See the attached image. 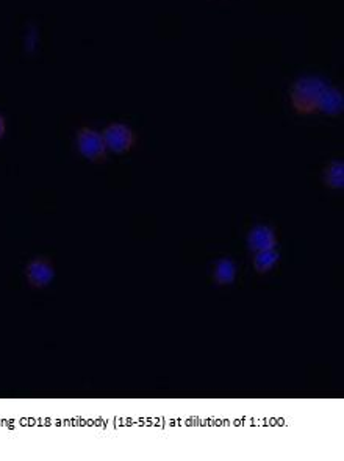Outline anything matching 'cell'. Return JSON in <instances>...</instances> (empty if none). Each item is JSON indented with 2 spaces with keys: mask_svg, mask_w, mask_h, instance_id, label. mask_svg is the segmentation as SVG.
Segmentation results:
<instances>
[{
  "mask_svg": "<svg viewBox=\"0 0 344 461\" xmlns=\"http://www.w3.org/2000/svg\"><path fill=\"white\" fill-rule=\"evenodd\" d=\"M294 99L296 102H300V106L305 105H319L324 111L335 113L340 110L341 97L340 94L334 89H329L327 86L315 79H304L299 82L298 88H296Z\"/></svg>",
  "mask_w": 344,
  "mask_h": 461,
  "instance_id": "obj_1",
  "label": "cell"
},
{
  "mask_svg": "<svg viewBox=\"0 0 344 461\" xmlns=\"http://www.w3.org/2000/svg\"><path fill=\"white\" fill-rule=\"evenodd\" d=\"M102 136H104L105 147L118 153L129 151L132 142H134V135H132L130 129L124 124L110 125Z\"/></svg>",
  "mask_w": 344,
  "mask_h": 461,
  "instance_id": "obj_2",
  "label": "cell"
},
{
  "mask_svg": "<svg viewBox=\"0 0 344 461\" xmlns=\"http://www.w3.org/2000/svg\"><path fill=\"white\" fill-rule=\"evenodd\" d=\"M77 144H78V149H80V152L89 160H98L105 155L107 147L104 142V136L94 130H88V129L82 130L80 133H78Z\"/></svg>",
  "mask_w": 344,
  "mask_h": 461,
  "instance_id": "obj_3",
  "label": "cell"
},
{
  "mask_svg": "<svg viewBox=\"0 0 344 461\" xmlns=\"http://www.w3.org/2000/svg\"><path fill=\"white\" fill-rule=\"evenodd\" d=\"M27 277L35 286H46L53 279V269L47 263L36 260L27 267Z\"/></svg>",
  "mask_w": 344,
  "mask_h": 461,
  "instance_id": "obj_4",
  "label": "cell"
},
{
  "mask_svg": "<svg viewBox=\"0 0 344 461\" xmlns=\"http://www.w3.org/2000/svg\"><path fill=\"white\" fill-rule=\"evenodd\" d=\"M249 241L252 247L257 249L258 252H260V250L273 249L275 244L274 233L273 230H269L268 227H257V229H253L249 236Z\"/></svg>",
  "mask_w": 344,
  "mask_h": 461,
  "instance_id": "obj_5",
  "label": "cell"
},
{
  "mask_svg": "<svg viewBox=\"0 0 344 461\" xmlns=\"http://www.w3.org/2000/svg\"><path fill=\"white\" fill-rule=\"evenodd\" d=\"M277 258H279V255H277L273 249L260 250V254H258L255 258V265L260 271H266V269L273 267L275 265Z\"/></svg>",
  "mask_w": 344,
  "mask_h": 461,
  "instance_id": "obj_6",
  "label": "cell"
},
{
  "mask_svg": "<svg viewBox=\"0 0 344 461\" xmlns=\"http://www.w3.org/2000/svg\"><path fill=\"white\" fill-rule=\"evenodd\" d=\"M216 277L219 281H232L235 279V265L230 260H222L216 267Z\"/></svg>",
  "mask_w": 344,
  "mask_h": 461,
  "instance_id": "obj_7",
  "label": "cell"
},
{
  "mask_svg": "<svg viewBox=\"0 0 344 461\" xmlns=\"http://www.w3.org/2000/svg\"><path fill=\"white\" fill-rule=\"evenodd\" d=\"M3 133H5V121H3V117L0 116V138L3 136Z\"/></svg>",
  "mask_w": 344,
  "mask_h": 461,
  "instance_id": "obj_8",
  "label": "cell"
}]
</instances>
